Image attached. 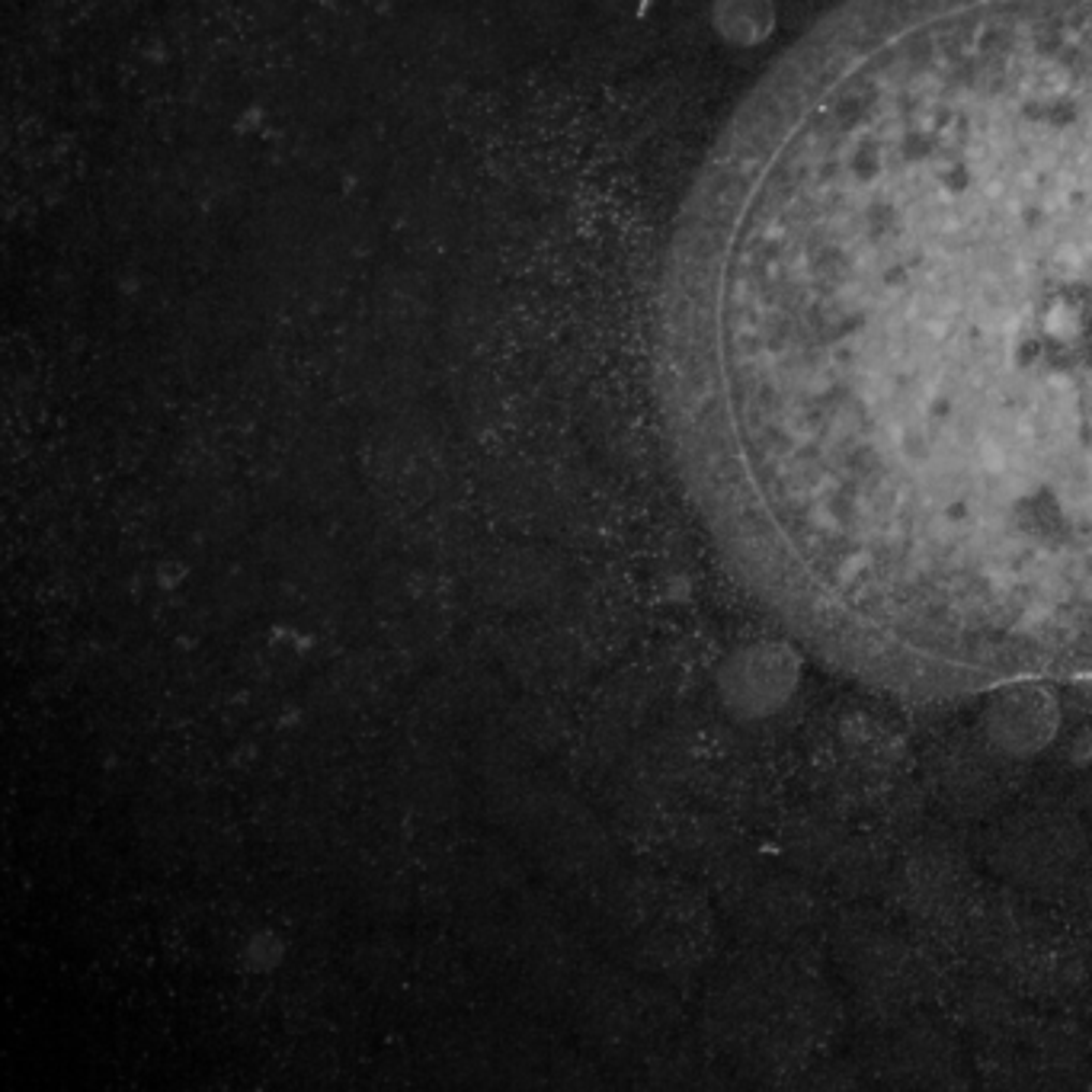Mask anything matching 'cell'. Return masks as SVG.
I'll return each mask as SVG.
<instances>
[{"label":"cell","instance_id":"cell-1","mask_svg":"<svg viewBox=\"0 0 1092 1092\" xmlns=\"http://www.w3.org/2000/svg\"><path fill=\"white\" fill-rule=\"evenodd\" d=\"M660 395L718 551L903 698L1092 679V0H846L679 212Z\"/></svg>","mask_w":1092,"mask_h":1092}]
</instances>
